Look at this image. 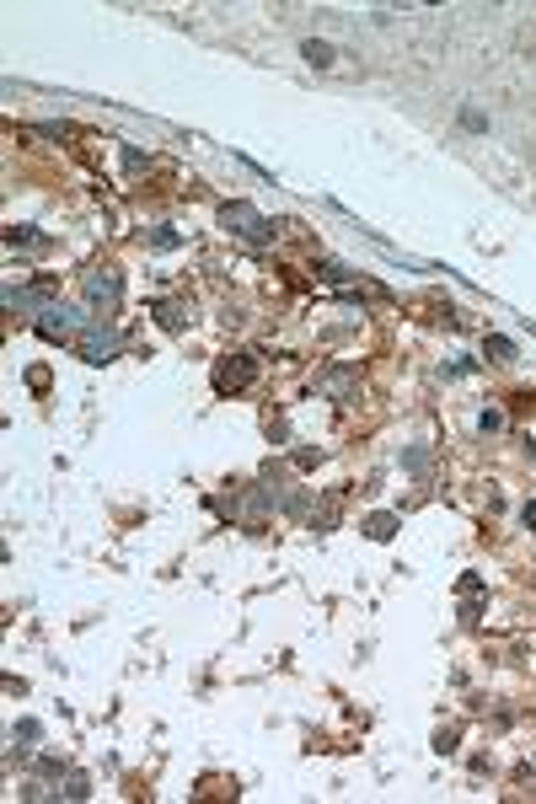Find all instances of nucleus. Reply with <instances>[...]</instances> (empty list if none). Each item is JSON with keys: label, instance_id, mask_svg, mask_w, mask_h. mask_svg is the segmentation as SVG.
<instances>
[{"label": "nucleus", "instance_id": "4", "mask_svg": "<svg viewBox=\"0 0 536 804\" xmlns=\"http://www.w3.org/2000/svg\"><path fill=\"white\" fill-rule=\"evenodd\" d=\"M86 301H107L113 306L118 301V273H92V279H86Z\"/></svg>", "mask_w": 536, "mask_h": 804}, {"label": "nucleus", "instance_id": "2", "mask_svg": "<svg viewBox=\"0 0 536 804\" xmlns=\"http://www.w3.org/2000/svg\"><path fill=\"white\" fill-rule=\"evenodd\" d=\"M76 349L86 354V360H92V364H107V354L118 349V338H113V333H107V327H102V322H97V327H86V333L76 338Z\"/></svg>", "mask_w": 536, "mask_h": 804}, {"label": "nucleus", "instance_id": "5", "mask_svg": "<svg viewBox=\"0 0 536 804\" xmlns=\"http://www.w3.org/2000/svg\"><path fill=\"white\" fill-rule=\"evenodd\" d=\"M301 54H306V60H311V64H317V70H327V64H333V60H338L333 48H327V43H317V38H306V43H301Z\"/></svg>", "mask_w": 536, "mask_h": 804}, {"label": "nucleus", "instance_id": "7", "mask_svg": "<svg viewBox=\"0 0 536 804\" xmlns=\"http://www.w3.org/2000/svg\"><path fill=\"white\" fill-rule=\"evenodd\" d=\"M365 531L376 536V542H386V536L397 531V520H392V515H376V520H370V526H365Z\"/></svg>", "mask_w": 536, "mask_h": 804}, {"label": "nucleus", "instance_id": "1", "mask_svg": "<svg viewBox=\"0 0 536 804\" xmlns=\"http://www.w3.org/2000/svg\"><path fill=\"white\" fill-rule=\"evenodd\" d=\"M247 381H252V360H247V354H231V360L214 364V392H236Z\"/></svg>", "mask_w": 536, "mask_h": 804}, {"label": "nucleus", "instance_id": "9", "mask_svg": "<svg viewBox=\"0 0 536 804\" xmlns=\"http://www.w3.org/2000/svg\"><path fill=\"white\" fill-rule=\"evenodd\" d=\"M123 172H145V156H139V151H123Z\"/></svg>", "mask_w": 536, "mask_h": 804}, {"label": "nucleus", "instance_id": "8", "mask_svg": "<svg viewBox=\"0 0 536 804\" xmlns=\"http://www.w3.org/2000/svg\"><path fill=\"white\" fill-rule=\"evenodd\" d=\"M156 317L167 322V327H183V311H177V306H156Z\"/></svg>", "mask_w": 536, "mask_h": 804}, {"label": "nucleus", "instance_id": "3", "mask_svg": "<svg viewBox=\"0 0 536 804\" xmlns=\"http://www.w3.org/2000/svg\"><path fill=\"white\" fill-rule=\"evenodd\" d=\"M220 226H226V231H236V226H252V231H258L263 220H258L252 204H226V210H220ZM252 231H247V236H252Z\"/></svg>", "mask_w": 536, "mask_h": 804}, {"label": "nucleus", "instance_id": "10", "mask_svg": "<svg viewBox=\"0 0 536 804\" xmlns=\"http://www.w3.org/2000/svg\"><path fill=\"white\" fill-rule=\"evenodd\" d=\"M525 526H536V499H531V504H525Z\"/></svg>", "mask_w": 536, "mask_h": 804}, {"label": "nucleus", "instance_id": "6", "mask_svg": "<svg viewBox=\"0 0 536 804\" xmlns=\"http://www.w3.org/2000/svg\"><path fill=\"white\" fill-rule=\"evenodd\" d=\"M483 354H488L493 364H509V360H515V343H509V338H488V343H483Z\"/></svg>", "mask_w": 536, "mask_h": 804}]
</instances>
